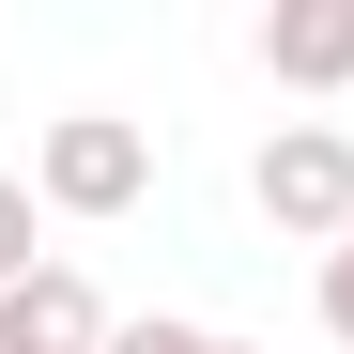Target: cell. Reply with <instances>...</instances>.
Wrapping results in <instances>:
<instances>
[{"label": "cell", "instance_id": "obj_2", "mask_svg": "<svg viewBox=\"0 0 354 354\" xmlns=\"http://www.w3.org/2000/svg\"><path fill=\"white\" fill-rule=\"evenodd\" d=\"M247 201H262V231H292V247H339L354 231V124H277L247 154Z\"/></svg>", "mask_w": 354, "mask_h": 354}, {"label": "cell", "instance_id": "obj_1", "mask_svg": "<svg viewBox=\"0 0 354 354\" xmlns=\"http://www.w3.org/2000/svg\"><path fill=\"white\" fill-rule=\"evenodd\" d=\"M31 201H46V216H139V201H154V124L62 108V124L31 139Z\"/></svg>", "mask_w": 354, "mask_h": 354}, {"label": "cell", "instance_id": "obj_5", "mask_svg": "<svg viewBox=\"0 0 354 354\" xmlns=\"http://www.w3.org/2000/svg\"><path fill=\"white\" fill-rule=\"evenodd\" d=\"M46 262H62V247H46V201L0 169V292H16V277H46Z\"/></svg>", "mask_w": 354, "mask_h": 354}, {"label": "cell", "instance_id": "obj_7", "mask_svg": "<svg viewBox=\"0 0 354 354\" xmlns=\"http://www.w3.org/2000/svg\"><path fill=\"white\" fill-rule=\"evenodd\" d=\"M108 354H216V324H124Z\"/></svg>", "mask_w": 354, "mask_h": 354}, {"label": "cell", "instance_id": "obj_6", "mask_svg": "<svg viewBox=\"0 0 354 354\" xmlns=\"http://www.w3.org/2000/svg\"><path fill=\"white\" fill-rule=\"evenodd\" d=\"M324 339L354 354V231H339V247H324Z\"/></svg>", "mask_w": 354, "mask_h": 354}, {"label": "cell", "instance_id": "obj_4", "mask_svg": "<svg viewBox=\"0 0 354 354\" xmlns=\"http://www.w3.org/2000/svg\"><path fill=\"white\" fill-rule=\"evenodd\" d=\"M262 77L277 93H354V0H277L262 16Z\"/></svg>", "mask_w": 354, "mask_h": 354}, {"label": "cell", "instance_id": "obj_3", "mask_svg": "<svg viewBox=\"0 0 354 354\" xmlns=\"http://www.w3.org/2000/svg\"><path fill=\"white\" fill-rule=\"evenodd\" d=\"M108 339H124V324H108V292L77 262H46V277L0 292V354H108Z\"/></svg>", "mask_w": 354, "mask_h": 354}]
</instances>
